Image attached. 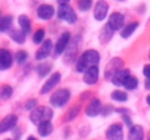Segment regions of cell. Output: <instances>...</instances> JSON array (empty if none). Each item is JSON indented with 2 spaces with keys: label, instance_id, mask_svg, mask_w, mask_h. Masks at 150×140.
Masks as SVG:
<instances>
[{
  "label": "cell",
  "instance_id": "1",
  "mask_svg": "<svg viewBox=\"0 0 150 140\" xmlns=\"http://www.w3.org/2000/svg\"><path fill=\"white\" fill-rule=\"evenodd\" d=\"M99 62H100V54H99V52L93 49H88L78 58L75 69H76L78 73H84L91 66H98Z\"/></svg>",
  "mask_w": 150,
  "mask_h": 140
},
{
  "label": "cell",
  "instance_id": "2",
  "mask_svg": "<svg viewBox=\"0 0 150 140\" xmlns=\"http://www.w3.org/2000/svg\"><path fill=\"white\" fill-rule=\"evenodd\" d=\"M52 118H53V110H50L49 107H46V106H41V107H36V109L30 112L29 119H30V122L33 123V124L40 126L44 122H49Z\"/></svg>",
  "mask_w": 150,
  "mask_h": 140
},
{
  "label": "cell",
  "instance_id": "3",
  "mask_svg": "<svg viewBox=\"0 0 150 140\" xmlns=\"http://www.w3.org/2000/svg\"><path fill=\"white\" fill-rule=\"evenodd\" d=\"M70 91L67 89H59V90H55L52 94L49 102L53 107H63L69 101H70Z\"/></svg>",
  "mask_w": 150,
  "mask_h": 140
},
{
  "label": "cell",
  "instance_id": "4",
  "mask_svg": "<svg viewBox=\"0 0 150 140\" xmlns=\"http://www.w3.org/2000/svg\"><path fill=\"white\" fill-rule=\"evenodd\" d=\"M57 15H58V19H59V20H63L69 24L76 23V13L74 12V9L69 4H59Z\"/></svg>",
  "mask_w": 150,
  "mask_h": 140
},
{
  "label": "cell",
  "instance_id": "5",
  "mask_svg": "<svg viewBox=\"0 0 150 140\" xmlns=\"http://www.w3.org/2000/svg\"><path fill=\"white\" fill-rule=\"evenodd\" d=\"M122 65H124V62H122L121 58H113V60L109 61L108 65H107V68H105V73H104L105 79H112L113 75L116 74L117 71L121 70Z\"/></svg>",
  "mask_w": 150,
  "mask_h": 140
},
{
  "label": "cell",
  "instance_id": "6",
  "mask_svg": "<svg viewBox=\"0 0 150 140\" xmlns=\"http://www.w3.org/2000/svg\"><path fill=\"white\" fill-rule=\"evenodd\" d=\"M109 5L105 0H98L95 4V9H93V17L98 21H103L105 16L108 15Z\"/></svg>",
  "mask_w": 150,
  "mask_h": 140
},
{
  "label": "cell",
  "instance_id": "7",
  "mask_svg": "<svg viewBox=\"0 0 150 140\" xmlns=\"http://www.w3.org/2000/svg\"><path fill=\"white\" fill-rule=\"evenodd\" d=\"M107 139L108 140H124V131L120 123H113L107 130Z\"/></svg>",
  "mask_w": 150,
  "mask_h": 140
},
{
  "label": "cell",
  "instance_id": "8",
  "mask_svg": "<svg viewBox=\"0 0 150 140\" xmlns=\"http://www.w3.org/2000/svg\"><path fill=\"white\" fill-rule=\"evenodd\" d=\"M101 112H103L101 102L96 98H92L90 101V103L87 104V107H86V115L91 116V118H95V116H98L99 114H101Z\"/></svg>",
  "mask_w": 150,
  "mask_h": 140
},
{
  "label": "cell",
  "instance_id": "9",
  "mask_svg": "<svg viewBox=\"0 0 150 140\" xmlns=\"http://www.w3.org/2000/svg\"><path fill=\"white\" fill-rule=\"evenodd\" d=\"M124 23H125V17L124 15L119 12H113L108 19V25L112 28V31H120V29L124 28Z\"/></svg>",
  "mask_w": 150,
  "mask_h": 140
},
{
  "label": "cell",
  "instance_id": "10",
  "mask_svg": "<svg viewBox=\"0 0 150 140\" xmlns=\"http://www.w3.org/2000/svg\"><path fill=\"white\" fill-rule=\"evenodd\" d=\"M59 81H61V73H53L52 75H50V78L46 81V82L44 83V86L41 87V90H40V93L44 95V94H47V93H50V91L53 90V89L55 87V86L59 83Z\"/></svg>",
  "mask_w": 150,
  "mask_h": 140
},
{
  "label": "cell",
  "instance_id": "11",
  "mask_svg": "<svg viewBox=\"0 0 150 140\" xmlns=\"http://www.w3.org/2000/svg\"><path fill=\"white\" fill-rule=\"evenodd\" d=\"M70 39H71L70 32H65V33L61 34V37L58 39L57 44H55V54L59 56L66 52V49L69 46V42H70Z\"/></svg>",
  "mask_w": 150,
  "mask_h": 140
},
{
  "label": "cell",
  "instance_id": "12",
  "mask_svg": "<svg viewBox=\"0 0 150 140\" xmlns=\"http://www.w3.org/2000/svg\"><path fill=\"white\" fill-rule=\"evenodd\" d=\"M99 81V68L98 66H91L83 73V82L87 85H95Z\"/></svg>",
  "mask_w": 150,
  "mask_h": 140
},
{
  "label": "cell",
  "instance_id": "13",
  "mask_svg": "<svg viewBox=\"0 0 150 140\" xmlns=\"http://www.w3.org/2000/svg\"><path fill=\"white\" fill-rule=\"evenodd\" d=\"M52 50H53V42L50 41V40H45V41L42 42L41 48L36 52V56H34V57H36L37 61H42L46 57H49Z\"/></svg>",
  "mask_w": 150,
  "mask_h": 140
},
{
  "label": "cell",
  "instance_id": "14",
  "mask_svg": "<svg viewBox=\"0 0 150 140\" xmlns=\"http://www.w3.org/2000/svg\"><path fill=\"white\" fill-rule=\"evenodd\" d=\"M16 124H17V115H15V114L7 115L1 120V123H0V132L4 134L7 131H11L12 128L16 127Z\"/></svg>",
  "mask_w": 150,
  "mask_h": 140
},
{
  "label": "cell",
  "instance_id": "15",
  "mask_svg": "<svg viewBox=\"0 0 150 140\" xmlns=\"http://www.w3.org/2000/svg\"><path fill=\"white\" fill-rule=\"evenodd\" d=\"M54 8L50 4H42L37 8V16H38L41 20H50V19L54 16Z\"/></svg>",
  "mask_w": 150,
  "mask_h": 140
},
{
  "label": "cell",
  "instance_id": "16",
  "mask_svg": "<svg viewBox=\"0 0 150 140\" xmlns=\"http://www.w3.org/2000/svg\"><path fill=\"white\" fill-rule=\"evenodd\" d=\"M13 62V57L7 49H1L0 50V69L1 70H7L12 66Z\"/></svg>",
  "mask_w": 150,
  "mask_h": 140
},
{
  "label": "cell",
  "instance_id": "17",
  "mask_svg": "<svg viewBox=\"0 0 150 140\" xmlns=\"http://www.w3.org/2000/svg\"><path fill=\"white\" fill-rule=\"evenodd\" d=\"M130 75V71L128 69H121L120 71H117L116 74L113 75V78L111 79V82L113 83L115 86H124V82L128 77Z\"/></svg>",
  "mask_w": 150,
  "mask_h": 140
},
{
  "label": "cell",
  "instance_id": "18",
  "mask_svg": "<svg viewBox=\"0 0 150 140\" xmlns=\"http://www.w3.org/2000/svg\"><path fill=\"white\" fill-rule=\"evenodd\" d=\"M144 128L141 126H133L132 128H129L128 132V140H144Z\"/></svg>",
  "mask_w": 150,
  "mask_h": 140
},
{
  "label": "cell",
  "instance_id": "19",
  "mask_svg": "<svg viewBox=\"0 0 150 140\" xmlns=\"http://www.w3.org/2000/svg\"><path fill=\"white\" fill-rule=\"evenodd\" d=\"M137 26H138L137 21H133V23L125 25L124 28L121 29V37H122V39H128V37H130L133 33H134L136 29H137Z\"/></svg>",
  "mask_w": 150,
  "mask_h": 140
},
{
  "label": "cell",
  "instance_id": "20",
  "mask_svg": "<svg viewBox=\"0 0 150 140\" xmlns=\"http://www.w3.org/2000/svg\"><path fill=\"white\" fill-rule=\"evenodd\" d=\"M52 132H53V124L50 123V120L49 122L41 123V124L38 126V134H40V136H42V138L49 136Z\"/></svg>",
  "mask_w": 150,
  "mask_h": 140
},
{
  "label": "cell",
  "instance_id": "21",
  "mask_svg": "<svg viewBox=\"0 0 150 140\" xmlns=\"http://www.w3.org/2000/svg\"><path fill=\"white\" fill-rule=\"evenodd\" d=\"M9 36L17 44H24L25 42V33L23 31H20V29H11Z\"/></svg>",
  "mask_w": 150,
  "mask_h": 140
},
{
  "label": "cell",
  "instance_id": "22",
  "mask_svg": "<svg viewBox=\"0 0 150 140\" xmlns=\"http://www.w3.org/2000/svg\"><path fill=\"white\" fill-rule=\"evenodd\" d=\"M18 25H20L21 31L25 34L30 33V20H29V17L26 15H21L18 17Z\"/></svg>",
  "mask_w": 150,
  "mask_h": 140
},
{
  "label": "cell",
  "instance_id": "23",
  "mask_svg": "<svg viewBox=\"0 0 150 140\" xmlns=\"http://www.w3.org/2000/svg\"><path fill=\"white\" fill-rule=\"evenodd\" d=\"M113 32L115 31H112V28L107 24L105 26H104L103 29H101V32H100V36H99V39H100V42H108L109 40H111V37H112V34H113Z\"/></svg>",
  "mask_w": 150,
  "mask_h": 140
},
{
  "label": "cell",
  "instance_id": "24",
  "mask_svg": "<svg viewBox=\"0 0 150 140\" xmlns=\"http://www.w3.org/2000/svg\"><path fill=\"white\" fill-rule=\"evenodd\" d=\"M36 70H37V74H38V77L44 78V77H46V75L50 73V70H52V64L42 62V64H40V65L37 66Z\"/></svg>",
  "mask_w": 150,
  "mask_h": 140
},
{
  "label": "cell",
  "instance_id": "25",
  "mask_svg": "<svg viewBox=\"0 0 150 140\" xmlns=\"http://www.w3.org/2000/svg\"><path fill=\"white\" fill-rule=\"evenodd\" d=\"M12 20L13 17L11 15H5L1 17L0 20V31L1 32H7L8 29H11V25H12Z\"/></svg>",
  "mask_w": 150,
  "mask_h": 140
},
{
  "label": "cell",
  "instance_id": "26",
  "mask_svg": "<svg viewBox=\"0 0 150 140\" xmlns=\"http://www.w3.org/2000/svg\"><path fill=\"white\" fill-rule=\"evenodd\" d=\"M111 98L116 102H127L128 94L125 93V91H121V90H115V91H112Z\"/></svg>",
  "mask_w": 150,
  "mask_h": 140
},
{
  "label": "cell",
  "instance_id": "27",
  "mask_svg": "<svg viewBox=\"0 0 150 140\" xmlns=\"http://www.w3.org/2000/svg\"><path fill=\"white\" fill-rule=\"evenodd\" d=\"M137 86H138V79L136 77H133V75H129L124 82V87L127 90H134V89H137Z\"/></svg>",
  "mask_w": 150,
  "mask_h": 140
},
{
  "label": "cell",
  "instance_id": "28",
  "mask_svg": "<svg viewBox=\"0 0 150 140\" xmlns=\"http://www.w3.org/2000/svg\"><path fill=\"white\" fill-rule=\"evenodd\" d=\"M12 94H13V89L9 85H4L1 87V91H0V98L3 101H7V99H9L12 96Z\"/></svg>",
  "mask_w": 150,
  "mask_h": 140
},
{
  "label": "cell",
  "instance_id": "29",
  "mask_svg": "<svg viewBox=\"0 0 150 140\" xmlns=\"http://www.w3.org/2000/svg\"><path fill=\"white\" fill-rule=\"evenodd\" d=\"M45 41V29H37L33 34L34 44H42Z\"/></svg>",
  "mask_w": 150,
  "mask_h": 140
},
{
  "label": "cell",
  "instance_id": "30",
  "mask_svg": "<svg viewBox=\"0 0 150 140\" xmlns=\"http://www.w3.org/2000/svg\"><path fill=\"white\" fill-rule=\"evenodd\" d=\"M79 110H80L79 106H73L67 111V114H66V120H67V122H71V120H74V118H76V115L79 114Z\"/></svg>",
  "mask_w": 150,
  "mask_h": 140
},
{
  "label": "cell",
  "instance_id": "31",
  "mask_svg": "<svg viewBox=\"0 0 150 140\" xmlns=\"http://www.w3.org/2000/svg\"><path fill=\"white\" fill-rule=\"evenodd\" d=\"M92 7V0H78V8L82 12H86Z\"/></svg>",
  "mask_w": 150,
  "mask_h": 140
},
{
  "label": "cell",
  "instance_id": "32",
  "mask_svg": "<svg viewBox=\"0 0 150 140\" xmlns=\"http://www.w3.org/2000/svg\"><path fill=\"white\" fill-rule=\"evenodd\" d=\"M15 58H16V62L17 64H24L28 60V53H26L25 50H18V52L16 53Z\"/></svg>",
  "mask_w": 150,
  "mask_h": 140
},
{
  "label": "cell",
  "instance_id": "33",
  "mask_svg": "<svg viewBox=\"0 0 150 140\" xmlns=\"http://www.w3.org/2000/svg\"><path fill=\"white\" fill-rule=\"evenodd\" d=\"M37 107V99H28L24 104V109L28 110V111H33L34 109Z\"/></svg>",
  "mask_w": 150,
  "mask_h": 140
},
{
  "label": "cell",
  "instance_id": "34",
  "mask_svg": "<svg viewBox=\"0 0 150 140\" xmlns=\"http://www.w3.org/2000/svg\"><path fill=\"white\" fill-rule=\"evenodd\" d=\"M115 111H116V109H113L111 104H107V106L103 107V112H101V114H103L104 116H108L109 114H112V112H115Z\"/></svg>",
  "mask_w": 150,
  "mask_h": 140
},
{
  "label": "cell",
  "instance_id": "35",
  "mask_svg": "<svg viewBox=\"0 0 150 140\" xmlns=\"http://www.w3.org/2000/svg\"><path fill=\"white\" fill-rule=\"evenodd\" d=\"M122 120H124V123H125V124H127L129 128H132V127H133V124H132V120H130V118L128 116V115H125V114L122 115Z\"/></svg>",
  "mask_w": 150,
  "mask_h": 140
},
{
  "label": "cell",
  "instance_id": "36",
  "mask_svg": "<svg viewBox=\"0 0 150 140\" xmlns=\"http://www.w3.org/2000/svg\"><path fill=\"white\" fill-rule=\"evenodd\" d=\"M142 73H144V75H145L146 78H150V65H145V66H144Z\"/></svg>",
  "mask_w": 150,
  "mask_h": 140
},
{
  "label": "cell",
  "instance_id": "37",
  "mask_svg": "<svg viewBox=\"0 0 150 140\" xmlns=\"http://www.w3.org/2000/svg\"><path fill=\"white\" fill-rule=\"evenodd\" d=\"M145 89L146 90H150V78H146L145 79Z\"/></svg>",
  "mask_w": 150,
  "mask_h": 140
},
{
  "label": "cell",
  "instance_id": "38",
  "mask_svg": "<svg viewBox=\"0 0 150 140\" xmlns=\"http://www.w3.org/2000/svg\"><path fill=\"white\" fill-rule=\"evenodd\" d=\"M69 1H70V0H58V3H59V4H67Z\"/></svg>",
  "mask_w": 150,
  "mask_h": 140
},
{
  "label": "cell",
  "instance_id": "39",
  "mask_svg": "<svg viewBox=\"0 0 150 140\" xmlns=\"http://www.w3.org/2000/svg\"><path fill=\"white\" fill-rule=\"evenodd\" d=\"M146 103H148L149 106H150V95H148V96H146Z\"/></svg>",
  "mask_w": 150,
  "mask_h": 140
},
{
  "label": "cell",
  "instance_id": "40",
  "mask_svg": "<svg viewBox=\"0 0 150 140\" xmlns=\"http://www.w3.org/2000/svg\"><path fill=\"white\" fill-rule=\"evenodd\" d=\"M26 140H37V139H36V138H33V136H29V138L26 139Z\"/></svg>",
  "mask_w": 150,
  "mask_h": 140
},
{
  "label": "cell",
  "instance_id": "41",
  "mask_svg": "<svg viewBox=\"0 0 150 140\" xmlns=\"http://www.w3.org/2000/svg\"><path fill=\"white\" fill-rule=\"evenodd\" d=\"M4 140H13V139H4Z\"/></svg>",
  "mask_w": 150,
  "mask_h": 140
},
{
  "label": "cell",
  "instance_id": "42",
  "mask_svg": "<svg viewBox=\"0 0 150 140\" xmlns=\"http://www.w3.org/2000/svg\"><path fill=\"white\" fill-rule=\"evenodd\" d=\"M119 1H124V0H119Z\"/></svg>",
  "mask_w": 150,
  "mask_h": 140
},
{
  "label": "cell",
  "instance_id": "43",
  "mask_svg": "<svg viewBox=\"0 0 150 140\" xmlns=\"http://www.w3.org/2000/svg\"><path fill=\"white\" fill-rule=\"evenodd\" d=\"M149 58H150V53H149Z\"/></svg>",
  "mask_w": 150,
  "mask_h": 140
}]
</instances>
